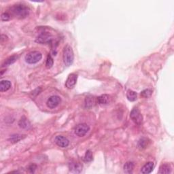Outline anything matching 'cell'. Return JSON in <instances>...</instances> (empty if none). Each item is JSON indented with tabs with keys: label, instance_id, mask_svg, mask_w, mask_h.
<instances>
[{
	"label": "cell",
	"instance_id": "obj_24",
	"mask_svg": "<svg viewBox=\"0 0 174 174\" xmlns=\"http://www.w3.org/2000/svg\"><path fill=\"white\" fill-rule=\"evenodd\" d=\"M53 63H54V61H53V59L51 57V55H49L47 57V59H46V67L48 69L51 68Z\"/></svg>",
	"mask_w": 174,
	"mask_h": 174
},
{
	"label": "cell",
	"instance_id": "obj_17",
	"mask_svg": "<svg viewBox=\"0 0 174 174\" xmlns=\"http://www.w3.org/2000/svg\"><path fill=\"white\" fill-rule=\"evenodd\" d=\"M17 59H18V57L17 55H13V56H11V57H10L8 59H6L5 60V61L4 62V63L2 64V68L12 65V64L14 63L15 61L17 60Z\"/></svg>",
	"mask_w": 174,
	"mask_h": 174
},
{
	"label": "cell",
	"instance_id": "obj_15",
	"mask_svg": "<svg viewBox=\"0 0 174 174\" xmlns=\"http://www.w3.org/2000/svg\"><path fill=\"white\" fill-rule=\"evenodd\" d=\"M11 87V82L9 80H2L0 83V90L1 92H5L8 90Z\"/></svg>",
	"mask_w": 174,
	"mask_h": 174
},
{
	"label": "cell",
	"instance_id": "obj_20",
	"mask_svg": "<svg viewBox=\"0 0 174 174\" xmlns=\"http://www.w3.org/2000/svg\"><path fill=\"white\" fill-rule=\"evenodd\" d=\"M25 138V135H18V134H15L12 135L11 137L10 138L9 141L12 144L17 143L18 141H21V140H23V138Z\"/></svg>",
	"mask_w": 174,
	"mask_h": 174
},
{
	"label": "cell",
	"instance_id": "obj_21",
	"mask_svg": "<svg viewBox=\"0 0 174 174\" xmlns=\"http://www.w3.org/2000/svg\"><path fill=\"white\" fill-rule=\"evenodd\" d=\"M148 143H149L148 139L145 138H141L138 141V147L141 149L146 148L147 146L148 145Z\"/></svg>",
	"mask_w": 174,
	"mask_h": 174
},
{
	"label": "cell",
	"instance_id": "obj_12",
	"mask_svg": "<svg viewBox=\"0 0 174 174\" xmlns=\"http://www.w3.org/2000/svg\"><path fill=\"white\" fill-rule=\"evenodd\" d=\"M18 125L19 127L24 129H29L31 127V123L29 121L28 119L26 117L23 116L18 122Z\"/></svg>",
	"mask_w": 174,
	"mask_h": 174
},
{
	"label": "cell",
	"instance_id": "obj_22",
	"mask_svg": "<svg viewBox=\"0 0 174 174\" xmlns=\"http://www.w3.org/2000/svg\"><path fill=\"white\" fill-rule=\"evenodd\" d=\"M93 159V153L92 152L89 150H87L86 152V154L84 157V160L85 162H90Z\"/></svg>",
	"mask_w": 174,
	"mask_h": 174
},
{
	"label": "cell",
	"instance_id": "obj_19",
	"mask_svg": "<svg viewBox=\"0 0 174 174\" xmlns=\"http://www.w3.org/2000/svg\"><path fill=\"white\" fill-rule=\"evenodd\" d=\"M127 97L128 101H135L138 98V94L132 90H128L127 92Z\"/></svg>",
	"mask_w": 174,
	"mask_h": 174
},
{
	"label": "cell",
	"instance_id": "obj_11",
	"mask_svg": "<svg viewBox=\"0 0 174 174\" xmlns=\"http://www.w3.org/2000/svg\"><path fill=\"white\" fill-rule=\"evenodd\" d=\"M154 164L153 162H148L147 163L146 165L143 166V167L141 168V172L144 174H148L150 173L154 169Z\"/></svg>",
	"mask_w": 174,
	"mask_h": 174
},
{
	"label": "cell",
	"instance_id": "obj_14",
	"mask_svg": "<svg viewBox=\"0 0 174 174\" xmlns=\"http://www.w3.org/2000/svg\"><path fill=\"white\" fill-rule=\"evenodd\" d=\"M171 172V167L169 164L167 163H165L160 166L159 170L158 171V173L160 174H167L170 173Z\"/></svg>",
	"mask_w": 174,
	"mask_h": 174
},
{
	"label": "cell",
	"instance_id": "obj_26",
	"mask_svg": "<svg viewBox=\"0 0 174 174\" xmlns=\"http://www.w3.org/2000/svg\"><path fill=\"white\" fill-rule=\"evenodd\" d=\"M36 169H37V166L34 164H32L31 165H29V167H28V170L30 173H34Z\"/></svg>",
	"mask_w": 174,
	"mask_h": 174
},
{
	"label": "cell",
	"instance_id": "obj_25",
	"mask_svg": "<svg viewBox=\"0 0 174 174\" xmlns=\"http://www.w3.org/2000/svg\"><path fill=\"white\" fill-rule=\"evenodd\" d=\"M1 18L2 21H9L10 19V15L8 12H4L2 14Z\"/></svg>",
	"mask_w": 174,
	"mask_h": 174
},
{
	"label": "cell",
	"instance_id": "obj_2",
	"mask_svg": "<svg viewBox=\"0 0 174 174\" xmlns=\"http://www.w3.org/2000/svg\"><path fill=\"white\" fill-rule=\"evenodd\" d=\"M63 59L64 64L66 66H70L74 62V54L72 48L69 45H66L63 51Z\"/></svg>",
	"mask_w": 174,
	"mask_h": 174
},
{
	"label": "cell",
	"instance_id": "obj_8",
	"mask_svg": "<svg viewBox=\"0 0 174 174\" xmlns=\"http://www.w3.org/2000/svg\"><path fill=\"white\" fill-rule=\"evenodd\" d=\"M78 80V76L75 74H71L69 75V76L65 82V87L68 89H71L76 84Z\"/></svg>",
	"mask_w": 174,
	"mask_h": 174
},
{
	"label": "cell",
	"instance_id": "obj_13",
	"mask_svg": "<svg viewBox=\"0 0 174 174\" xmlns=\"http://www.w3.org/2000/svg\"><path fill=\"white\" fill-rule=\"evenodd\" d=\"M111 100L110 96L108 95H102L97 97V102L100 105H106L108 104Z\"/></svg>",
	"mask_w": 174,
	"mask_h": 174
},
{
	"label": "cell",
	"instance_id": "obj_7",
	"mask_svg": "<svg viewBox=\"0 0 174 174\" xmlns=\"http://www.w3.org/2000/svg\"><path fill=\"white\" fill-rule=\"evenodd\" d=\"M61 99L58 95H52L51 97H49V100H47L46 105L50 109L55 108L56 107H57L59 103H61Z\"/></svg>",
	"mask_w": 174,
	"mask_h": 174
},
{
	"label": "cell",
	"instance_id": "obj_5",
	"mask_svg": "<svg viewBox=\"0 0 174 174\" xmlns=\"http://www.w3.org/2000/svg\"><path fill=\"white\" fill-rule=\"evenodd\" d=\"M131 119L134 122L135 124L140 125L143 121V117L140 111L137 108H133L130 113Z\"/></svg>",
	"mask_w": 174,
	"mask_h": 174
},
{
	"label": "cell",
	"instance_id": "obj_10",
	"mask_svg": "<svg viewBox=\"0 0 174 174\" xmlns=\"http://www.w3.org/2000/svg\"><path fill=\"white\" fill-rule=\"evenodd\" d=\"M68 167L69 171L75 173H79L82 170V166L77 162H70L69 163Z\"/></svg>",
	"mask_w": 174,
	"mask_h": 174
},
{
	"label": "cell",
	"instance_id": "obj_18",
	"mask_svg": "<svg viewBox=\"0 0 174 174\" xmlns=\"http://www.w3.org/2000/svg\"><path fill=\"white\" fill-rule=\"evenodd\" d=\"M124 171L127 173H131L133 171V169H134V163L133 162H127L126 163L124 167Z\"/></svg>",
	"mask_w": 174,
	"mask_h": 174
},
{
	"label": "cell",
	"instance_id": "obj_6",
	"mask_svg": "<svg viewBox=\"0 0 174 174\" xmlns=\"http://www.w3.org/2000/svg\"><path fill=\"white\" fill-rule=\"evenodd\" d=\"M90 130L89 126L85 124V123H82V124L78 125L75 127L74 132L75 134L78 136V137H84V136L89 132Z\"/></svg>",
	"mask_w": 174,
	"mask_h": 174
},
{
	"label": "cell",
	"instance_id": "obj_23",
	"mask_svg": "<svg viewBox=\"0 0 174 174\" xmlns=\"http://www.w3.org/2000/svg\"><path fill=\"white\" fill-rule=\"evenodd\" d=\"M152 94V90L151 89H145L143 91H141L140 93L141 97L144 98H148L150 97Z\"/></svg>",
	"mask_w": 174,
	"mask_h": 174
},
{
	"label": "cell",
	"instance_id": "obj_1",
	"mask_svg": "<svg viewBox=\"0 0 174 174\" xmlns=\"http://www.w3.org/2000/svg\"><path fill=\"white\" fill-rule=\"evenodd\" d=\"M11 12L14 17L18 18H25L29 14L28 7L23 4H17L11 8Z\"/></svg>",
	"mask_w": 174,
	"mask_h": 174
},
{
	"label": "cell",
	"instance_id": "obj_3",
	"mask_svg": "<svg viewBox=\"0 0 174 174\" xmlns=\"http://www.w3.org/2000/svg\"><path fill=\"white\" fill-rule=\"evenodd\" d=\"M42 55L39 51H32L25 56V61L29 64L38 63L42 59Z\"/></svg>",
	"mask_w": 174,
	"mask_h": 174
},
{
	"label": "cell",
	"instance_id": "obj_4",
	"mask_svg": "<svg viewBox=\"0 0 174 174\" xmlns=\"http://www.w3.org/2000/svg\"><path fill=\"white\" fill-rule=\"evenodd\" d=\"M53 40V36L49 32H42L37 37L36 42L39 44H50Z\"/></svg>",
	"mask_w": 174,
	"mask_h": 174
},
{
	"label": "cell",
	"instance_id": "obj_9",
	"mask_svg": "<svg viewBox=\"0 0 174 174\" xmlns=\"http://www.w3.org/2000/svg\"><path fill=\"white\" fill-rule=\"evenodd\" d=\"M55 141L57 146L61 147V148H66L69 144V141L68 140V139L63 135L57 136L55 139Z\"/></svg>",
	"mask_w": 174,
	"mask_h": 174
},
{
	"label": "cell",
	"instance_id": "obj_16",
	"mask_svg": "<svg viewBox=\"0 0 174 174\" xmlns=\"http://www.w3.org/2000/svg\"><path fill=\"white\" fill-rule=\"evenodd\" d=\"M95 103V98L92 96H88L85 99V107L87 108H91Z\"/></svg>",
	"mask_w": 174,
	"mask_h": 174
}]
</instances>
